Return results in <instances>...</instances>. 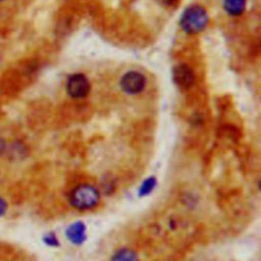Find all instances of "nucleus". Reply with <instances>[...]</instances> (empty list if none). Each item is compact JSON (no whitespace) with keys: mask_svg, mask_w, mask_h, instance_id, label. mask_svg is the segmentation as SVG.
<instances>
[{"mask_svg":"<svg viewBox=\"0 0 261 261\" xmlns=\"http://www.w3.org/2000/svg\"><path fill=\"white\" fill-rule=\"evenodd\" d=\"M90 83L86 75L82 73H75L68 77L66 83L67 93L72 98H84L90 92Z\"/></svg>","mask_w":261,"mask_h":261,"instance_id":"nucleus-4","label":"nucleus"},{"mask_svg":"<svg viewBox=\"0 0 261 261\" xmlns=\"http://www.w3.org/2000/svg\"><path fill=\"white\" fill-rule=\"evenodd\" d=\"M0 1H1V0H0Z\"/></svg>","mask_w":261,"mask_h":261,"instance_id":"nucleus-15","label":"nucleus"},{"mask_svg":"<svg viewBox=\"0 0 261 261\" xmlns=\"http://www.w3.org/2000/svg\"><path fill=\"white\" fill-rule=\"evenodd\" d=\"M5 150H6V143L4 139L0 137V156L5 152Z\"/></svg>","mask_w":261,"mask_h":261,"instance_id":"nucleus-14","label":"nucleus"},{"mask_svg":"<svg viewBox=\"0 0 261 261\" xmlns=\"http://www.w3.org/2000/svg\"><path fill=\"white\" fill-rule=\"evenodd\" d=\"M155 187H156V178L153 176H150L142 182L141 187L139 188V195L141 197L147 196L154 190Z\"/></svg>","mask_w":261,"mask_h":261,"instance_id":"nucleus-9","label":"nucleus"},{"mask_svg":"<svg viewBox=\"0 0 261 261\" xmlns=\"http://www.w3.org/2000/svg\"><path fill=\"white\" fill-rule=\"evenodd\" d=\"M98 190L91 185H80L70 194V204L79 210H89L94 208L99 202Z\"/></svg>","mask_w":261,"mask_h":261,"instance_id":"nucleus-2","label":"nucleus"},{"mask_svg":"<svg viewBox=\"0 0 261 261\" xmlns=\"http://www.w3.org/2000/svg\"><path fill=\"white\" fill-rule=\"evenodd\" d=\"M172 77L174 83L184 89L190 88L195 82L193 70L186 64H178L173 68Z\"/></svg>","mask_w":261,"mask_h":261,"instance_id":"nucleus-5","label":"nucleus"},{"mask_svg":"<svg viewBox=\"0 0 261 261\" xmlns=\"http://www.w3.org/2000/svg\"><path fill=\"white\" fill-rule=\"evenodd\" d=\"M10 254V250L7 244H0V261L8 260V256Z\"/></svg>","mask_w":261,"mask_h":261,"instance_id":"nucleus-11","label":"nucleus"},{"mask_svg":"<svg viewBox=\"0 0 261 261\" xmlns=\"http://www.w3.org/2000/svg\"><path fill=\"white\" fill-rule=\"evenodd\" d=\"M43 242L50 247H56L59 245V241L53 232H48L47 234H45L43 238Z\"/></svg>","mask_w":261,"mask_h":261,"instance_id":"nucleus-10","label":"nucleus"},{"mask_svg":"<svg viewBox=\"0 0 261 261\" xmlns=\"http://www.w3.org/2000/svg\"><path fill=\"white\" fill-rule=\"evenodd\" d=\"M208 22L206 10L199 5L190 6L185 10L180 18V27L188 34H198L205 29Z\"/></svg>","mask_w":261,"mask_h":261,"instance_id":"nucleus-1","label":"nucleus"},{"mask_svg":"<svg viewBox=\"0 0 261 261\" xmlns=\"http://www.w3.org/2000/svg\"><path fill=\"white\" fill-rule=\"evenodd\" d=\"M6 210H7V203L2 197H0V217H2L6 213Z\"/></svg>","mask_w":261,"mask_h":261,"instance_id":"nucleus-12","label":"nucleus"},{"mask_svg":"<svg viewBox=\"0 0 261 261\" xmlns=\"http://www.w3.org/2000/svg\"><path fill=\"white\" fill-rule=\"evenodd\" d=\"M158 1L165 6H174L178 0H158Z\"/></svg>","mask_w":261,"mask_h":261,"instance_id":"nucleus-13","label":"nucleus"},{"mask_svg":"<svg viewBox=\"0 0 261 261\" xmlns=\"http://www.w3.org/2000/svg\"><path fill=\"white\" fill-rule=\"evenodd\" d=\"M111 261H139V258L133 250L123 248L114 253Z\"/></svg>","mask_w":261,"mask_h":261,"instance_id":"nucleus-8","label":"nucleus"},{"mask_svg":"<svg viewBox=\"0 0 261 261\" xmlns=\"http://www.w3.org/2000/svg\"><path fill=\"white\" fill-rule=\"evenodd\" d=\"M223 6L228 14L240 15L245 10L246 0H224Z\"/></svg>","mask_w":261,"mask_h":261,"instance_id":"nucleus-7","label":"nucleus"},{"mask_svg":"<svg viewBox=\"0 0 261 261\" xmlns=\"http://www.w3.org/2000/svg\"><path fill=\"white\" fill-rule=\"evenodd\" d=\"M146 86V77L139 71L130 70L124 73L120 80V87L123 92L135 95L141 93Z\"/></svg>","mask_w":261,"mask_h":261,"instance_id":"nucleus-3","label":"nucleus"},{"mask_svg":"<svg viewBox=\"0 0 261 261\" xmlns=\"http://www.w3.org/2000/svg\"><path fill=\"white\" fill-rule=\"evenodd\" d=\"M65 236L73 245H82L87 238V227L84 222L75 221L65 230Z\"/></svg>","mask_w":261,"mask_h":261,"instance_id":"nucleus-6","label":"nucleus"}]
</instances>
